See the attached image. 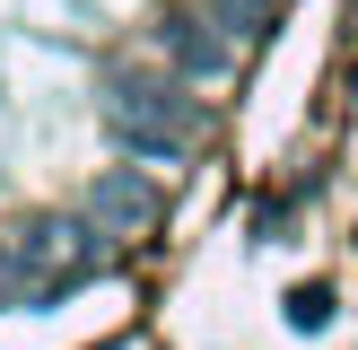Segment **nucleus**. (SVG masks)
Instances as JSON below:
<instances>
[{
	"mask_svg": "<svg viewBox=\"0 0 358 350\" xmlns=\"http://www.w3.org/2000/svg\"><path fill=\"white\" fill-rule=\"evenodd\" d=\"M289 315H297V324L315 332V324H324V315H332V298H324V289H297V307H289Z\"/></svg>",
	"mask_w": 358,
	"mask_h": 350,
	"instance_id": "obj_1",
	"label": "nucleus"
}]
</instances>
